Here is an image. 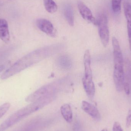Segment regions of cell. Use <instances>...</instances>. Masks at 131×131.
I'll return each mask as SVG.
<instances>
[{
  "mask_svg": "<svg viewBox=\"0 0 131 131\" xmlns=\"http://www.w3.org/2000/svg\"><path fill=\"white\" fill-rule=\"evenodd\" d=\"M98 20L99 34L103 46L106 47L109 41V31L107 16L104 14L101 15Z\"/></svg>",
  "mask_w": 131,
  "mask_h": 131,
  "instance_id": "277c9868",
  "label": "cell"
},
{
  "mask_svg": "<svg viewBox=\"0 0 131 131\" xmlns=\"http://www.w3.org/2000/svg\"><path fill=\"white\" fill-rule=\"evenodd\" d=\"M84 74L83 78L88 79H92V71L91 68V54L89 50L85 52L84 57Z\"/></svg>",
  "mask_w": 131,
  "mask_h": 131,
  "instance_id": "9c48e42d",
  "label": "cell"
},
{
  "mask_svg": "<svg viewBox=\"0 0 131 131\" xmlns=\"http://www.w3.org/2000/svg\"><path fill=\"white\" fill-rule=\"evenodd\" d=\"M114 56L113 78L116 89L118 92L124 90V62L119 42L115 37L112 39Z\"/></svg>",
  "mask_w": 131,
  "mask_h": 131,
  "instance_id": "7a4b0ae2",
  "label": "cell"
},
{
  "mask_svg": "<svg viewBox=\"0 0 131 131\" xmlns=\"http://www.w3.org/2000/svg\"><path fill=\"white\" fill-rule=\"evenodd\" d=\"M0 39L5 43H8L10 40L8 24L2 18L0 19Z\"/></svg>",
  "mask_w": 131,
  "mask_h": 131,
  "instance_id": "30bf717a",
  "label": "cell"
},
{
  "mask_svg": "<svg viewBox=\"0 0 131 131\" xmlns=\"http://www.w3.org/2000/svg\"><path fill=\"white\" fill-rule=\"evenodd\" d=\"M113 131H123L121 125L117 122H115L113 125Z\"/></svg>",
  "mask_w": 131,
  "mask_h": 131,
  "instance_id": "d6986e66",
  "label": "cell"
},
{
  "mask_svg": "<svg viewBox=\"0 0 131 131\" xmlns=\"http://www.w3.org/2000/svg\"><path fill=\"white\" fill-rule=\"evenodd\" d=\"M68 81V78L60 79L50 84L45 85L28 95L25 101L32 103L43 97L50 95L55 94L65 86Z\"/></svg>",
  "mask_w": 131,
  "mask_h": 131,
  "instance_id": "3957f363",
  "label": "cell"
},
{
  "mask_svg": "<svg viewBox=\"0 0 131 131\" xmlns=\"http://www.w3.org/2000/svg\"><path fill=\"white\" fill-rule=\"evenodd\" d=\"M60 45H52L39 48L26 54L6 70L1 76L4 80L22 71L30 66L59 51Z\"/></svg>",
  "mask_w": 131,
  "mask_h": 131,
  "instance_id": "6da1fadb",
  "label": "cell"
},
{
  "mask_svg": "<svg viewBox=\"0 0 131 131\" xmlns=\"http://www.w3.org/2000/svg\"><path fill=\"white\" fill-rule=\"evenodd\" d=\"M64 13L66 19L71 26L74 25V16L73 10L71 5H66L64 8Z\"/></svg>",
  "mask_w": 131,
  "mask_h": 131,
  "instance_id": "5bb4252c",
  "label": "cell"
},
{
  "mask_svg": "<svg viewBox=\"0 0 131 131\" xmlns=\"http://www.w3.org/2000/svg\"><path fill=\"white\" fill-rule=\"evenodd\" d=\"M82 84L84 89L90 99H92L95 94V87L92 79H82Z\"/></svg>",
  "mask_w": 131,
  "mask_h": 131,
  "instance_id": "7c38bea8",
  "label": "cell"
},
{
  "mask_svg": "<svg viewBox=\"0 0 131 131\" xmlns=\"http://www.w3.org/2000/svg\"><path fill=\"white\" fill-rule=\"evenodd\" d=\"M82 108L83 111L89 115L94 120L97 121L101 119V115L98 109L92 104L86 101H83L82 102Z\"/></svg>",
  "mask_w": 131,
  "mask_h": 131,
  "instance_id": "ba28073f",
  "label": "cell"
},
{
  "mask_svg": "<svg viewBox=\"0 0 131 131\" xmlns=\"http://www.w3.org/2000/svg\"><path fill=\"white\" fill-rule=\"evenodd\" d=\"M10 107V104L8 102L4 103L0 106V119L7 112Z\"/></svg>",
  "mask_w": 131,
  "mask_h": 131,
  "instance_id": "ac0fdd59",
  "label": "cell"
},
{
  "mask_svg": "<svg viewBox=\"0 0 131 131\" xmlns=\"http://www.w3.org/2000/svg\"><path fill=\"white\" fill-rule=\"evenodd\" d=\"M58 63L60 67L64 69H69L72 66L71 59L66 55L60 56L58 60Z\"/></svg>",
  "mask_w": 131,
  "mask_h": 131,
  "instance_id": "9a60e30c",
  "label": "cell"
},
{
  "mask_svg": "<svg viewBox=\"0 0 131 131\" xmlns=\"http://www.w3.org/2000/svg\"><path fill=\"white\" fill-rule=\"evenodd\" d=\"M45 7L46 10L51 14L56 12L58 9L57 5L53 0H44Z\"/></svg>",
  "mask_w": 131,
  "mask_h": 131,
  "instance_id": "2e32d148",
  "label": "cell"
},
{
  "mask_svg": "<svg viewBox=\"0 0 131 131\" xmlns=\"http://www.w3.org/2000/svg\"><path fill=\"white\" fill-rule=\"evenodd\" d=\"M101 131H108L107 130V129L106 128H104V129H103V130H102Z\"/></svg>",
  "mask_w": 131,
  "mask_h": 131,
  "instance_id": "44dd1931",
  "label": "cell"
},
{
  "mask_svg": "<svg viewBox=\"0 0 131 131\" xmlns=\"http://www.w3.org/2000/svg\"><path fill=\"white\" fill-rule=\"evenodd\" d=\"M78 8L79 13L85 20L95 25H97L98 20L94 17L90 9L85 4L81 2H79Z\"/></svg>",
  "mask_w": 131,
  "mask_h": 131,
  "instance_id": "8992f818",
  "label": "cell"
},
{
  "mask_svg": "<svg viewBox=\"0 0 131 131\" xmlns=\"http://www.w3.org/2000/svg\"><path fill=\"white\" fill-rule=\"evenodd\" d=\"M36 25L39 30L52 37L56 36V30L52 23L48 20L40 18L36 21Z\"/></svg>",
  "mask_w": 131,
  "mask_h": 131,
  "instance_id": "5b68a950",
  "label": "cell"
},
{
  "mask_svg": "<svg viewBox=\"0 0 131 131\" xmlns=\"http://www.w3.org/2000/svg\"><path fill=\"white\" fill-rule=\"evenodd\" d=\"M124 90L127 95L131 91V63L128 60L124 62Z\"/></svg>",
  "mask_w": 131,
  "mask_h": 131,
  "instance_id": "52a82bcc",
  "label": "cell"
},
{
  "mask_svg": "<svg viewBox=\"0 0 131 131\" xmlns=\"http://www.w3.org/2000/svg\"><path fill=\"white\" fill-rule=\"evenodd\" d=\"M60 111L61 115L64 120L68 123L71 122L73 118V115L70 105L67 104L63 105L61 107Z\"/></svg>",
  "mask_w": 131,
  "mask_h": 131,
  "instance_id": "4fadbf2b",
  "label": "cell"
},
{
  "mask_svg": "<svg viewBox=\"0 0 131 131\" xmlns=\"http://www.w3.org/2000/svg\"><path fill=\"white\" fill-rule=\"evenodd\" d=\"M122 0H112V10L115 13L119 14L121 10V4Z\"/></svg>",
  "mask_w": 131,
  "mask_h": 131,
  "instance_id": "e0dca14e",
  "label": "cell"
},
{
  "mask_svg": "<svg viewBox=\"0 0 131 131\" xmlns=\"http://www.w3.org/2000/svg\"><path fill=\"white\" fill-rule=\"evenodd\" d=\"M124 7L125 15L127 21L129 47L131 51V5L128 3H125L124 5Z\"/></svg>",
  "mask_w": 131,
  "mask_h": 131,
  "instance_id": "8fae6325",
  "label": "cell"
},
{
  "mask_svg": "<svg viewBox=\"0 0 131 131\" xmlns=\"http://www.w3.org/2000/svg\"><path fill=\"white\" fill-rule=\"evenodd\" d=\"M126 126L129 128L131 125V109L130 110L128 113L126 119Z\"/></svg>",
  "mask_w": 131,
  "mask_h": 131,
  "instance_id": "ffe728a7",
  "label": "cell"
}]
</instances>
